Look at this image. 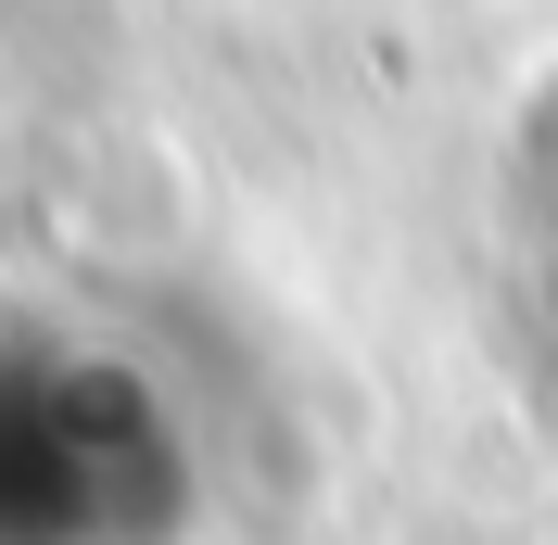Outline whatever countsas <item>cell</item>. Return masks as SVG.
<instances>
[{"label":"cell","mask_w":558,"mask_h":545,"mask_svg":"<svg viewBox=\"0 0 558 545\" xmlns=\"http://www.w3.org/2000/svg\"><path fill=\"white\" fill-rule=\"evenodd\" d=\"M508 254H521V330L558 380V76L521 114V153H508Z\"/></svg>","instance_id":"cell-1"}]
</instances>
